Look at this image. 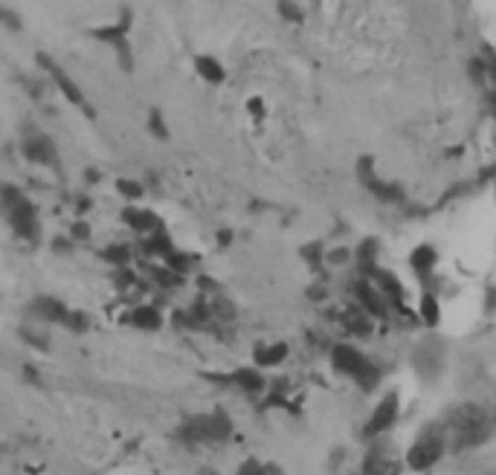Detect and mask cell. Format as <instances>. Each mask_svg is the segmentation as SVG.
<instances>
[{
    "label": "cell",
    "mask_w": 496,
    "mask_h": 475,
    "mask_svg": "<svg viewBox=\"0 0 496 475\" xmlns=\"http://www.w3.org/2000/svg\"><path fill=\"white\" fill-rule=\"evenodd\" d=\"M395 420H398V394H386V397L374 406V412H371V417H369V423H366L363 435H366V438H381L383 432L392 429Z\"/></svg>",
    "instance_id": "277c9868"
},
{
    "label": "cell",
    "mask_w": 496,
    "mask_h": 475,
    "mask_svg": "<svg viewBox=\"0 0 496 475\" xmlns=\"http://www.w3.org/2000/svg\"><path fill=\"white\" fill-rule=\"evenodd\" d=\"M195 67H198V73L201 79H206L209 84H221L224 82V67L212 58V56H198L195 58Z\"/></svg>",
    "instance_id": "4fadbf2b"
},
{
    "label": "cell",
    "mask_w": 496,
    "mask_h": 475,
    "mask_svg": "<svg viewBox=\"0 0 496 475\" xmlns=\"http://www.w3.org/2000/svg\"><path fill=\"white\" fill-rule=\"evenodd\" d=\"M151 131H154V136H165V125L160 122V113L157 110L151 113Z\"/></svg>",
    "instance_id": "cb8c5ba5"
},
{
    "label": "cell",
    "mask_w": 496,
    "mask_h": 475,
    "mask_svg": "<svg viewBox=\"0 0 496 475\" xmlns=\"http://www.w3.org/2000/svg\"><path fill=\"white\" fill-rule=\"evenodd\" d=\"M38 61L44 64V70H50V76L56 79V84L61 87V93H64V96L70 99V102H73V105H79V108H84V96H82V90L73 84V79H70L67 73H64V70L61 67H56L50 58H46V56H38Z\"/></svg>",
    "instance_id": "52a82bcc"
},
{
    "label": "cell",
    "mask_w": 496,
    "mask_h": 475,
    "mask_svg": "<svg viewBox=\"0 0 496 475\" xmlns=\"http://www.w3.org/2000/svg\"><path fill=\"white\" fill-rule=\"evenodd\" d=\"M374 258H377V241H363L357 249V261L363 267H374Z\"/></svg>",
    "instance_id": "d6986e66"
},
{
    "label": "cell",
    "mask_w": 496,
    "mask_h": 475,
    "mask_svg": "<svg viewBox=\"0 0 496 475\" xmlns=\"http://www.w3.org/2000/svg\"><path fill=\"white\" fill-rule=\"evenodd\" d=\"M331 365H334V371L351 377L354 383L366 391H371L377 386V379H381V371H377L366 356L348 342H340V345L331 348Z\"/></svg>",
    "instance_id": "6da1fadb"
},
{
    "label": "cell",
    "mask_w": 496,
    "mask_h": 475,
    "mask_svg": "<svg viewBox=\"0 0 496 475\" xmlns=\"http://www.w3.org/2000/svg\"><path fill=\"white\" fill-rule=\"evenodd\" d=\"M363 475H398V464L392 458H383V455H369V461L363 467Z\"/></svg>",
    "instance_id": "2e32d148"
},
{
    "label": "cell",
    "mask_w": 496,
    "mask_h": 475,
    "mask_svg": "<svg viewBox=\"0 0 496 475\" xmlns=\"http://www.w3.org/2000/svg\"><path fill=\"white\" fill-rule=\"evenodd\" d=\"M444 455V435L441 432H424L412 446H409V453H407V464L409 469H430L433 464H438V458Z\"/></svg>",
    "instance_id": "3957f363"
},
{
    "label": "cell",
    "mask_w": 496,
    "mask_h": 475,
    "mask_svg": "<svg viewBox=\"0 0 496 475\" xmlns=\"http://www.w3.org/2000/svg\"><path fill=\"white\" fill-rule=\"evenodd\" d=\"M9 218H12V226L20 238H35L38 235V221H35V209L30 200L18 203L15 209H9Z\"/></svg>",
    "instance_id": "8992f818"
},
{
    "label": "cell",
    "mask_w": 496,
    "mask_h": 475,
    "mask_svg": "<svg viewBox=\"0 0 496 475\" xmlns=\"http://www.w3.org/2000/svg\"><path fill=\"white\" fill-rule=\"evenodd\" d=\"M488 435V415L479 406H462L450 417V438L456 449H470Z\"/></svg>",
    "instance_id": "7a4b0ae2"
},
{
    "label": "cell",
    "mask_w": 496,
    "mask_h": 475,
    "mask_svg": "<svg viewBox=\"0 0 496 475\" xmlns=\"http://www.w3.org/2000/svg\"><path fill=\"white\" fill-rule=\"evenodd\" d=\"M354 296H357L360 307L371 316V319H386L389 316V304H386V296L381 293V287H374L371 281L360 278L354 284Z\"/></svg>",
    "instance_id": "5b68a950"
},
{
    "label": "cell",
    "mask_w": 496,
    "mask_h": 475,
    "mask_svg": "<svg viewBox=\"0 0 496 475\" xmlns=\"http://www.w3.org/2000/svg\"><path fill=\"white\" fill-rule=\"evenodd\" d=\"M435 249L433 247H418L412 255H409V264H412V270L418 273V275H427V273H433V267H435Z\"/></svg>",
    "instance_id": "7c38bea8"
},
{
    "label": "cell",
    "mask_w": 496,
    "mask_h": 475,
    "mask_svg": "<svg viewBox=\"0 0 496 475\" xmlns=\"http://www.w3.org/2000/svg\"><path fill=\"white\" fill-rule=\"evenodd\" d=\"M116 188H120V195H125L128 200H139V197H143V186L134 183V180H116Z\"/></svg>",
    "instance_id": "44dd1931"
},
{
    "label": "cell",
    "mask_w": 496,
    "mask_h": 475,
    "mask_svg": "<svg viewBox=\"0 0 496 475\" xmlns=\"http://www.w3.org/2000/svg\"><path fill=\"white\" fill-rule=\"evenodd\" d=\"M235 475H270V472H267L265 464H258L255 458H247V461L239 467V472H235Z\"/></svg>",
    "instance_id": "7402d4cb"
},
{
    "label": "cell",
    "mask_w": 496,
    "mask_h": 475,
    "mask_svg": "<svg viewBox=\"0 0 496 475\" xmlns=\"http://www.w3.org/2000/svg\"><path fill=\"white\" fill-rule=\"evenodd\" d=\"M32 311H35V316L44 319V322H61V325H67V319H70V311H67V307H64L61 301H56L53 296H41V299H35Z\"/></svg>",
    "instance_id": "ba28073f"
},
{
    "label": "cell",
    "mask_w": 496,
    "mask_h": 475,
    "mask_svg": "<svg viewBox=\"0 0 496 475\" xmlns=\"http://www.w3.org/2000/svg\"><path fill=\"white\" fill-rule=\"evenodd\" d=\"M122 218L136 232H157V229H163L160 221H157V215H151V212H146V209H125Z\"/></svg>",
    "instance_id": "30bf717a"
},
{
    "label": "cell",
    "mask_w": 496,
    "mask_h": 475,
    "mask_svg": "<svg viewBox=\"0 0 496 475\" xmlns=\"http://www.w3.org/2000/svg\"><path fill=\"white\" fill-rule=\"evenodd\" d=\"M253 356H255V365H262V368H273V365H279V363H285V356H288V345H285V342L258 345Z\"/></svg>",
    "instance_id": "9c48e42d"
},
{
    "label": "cell",
    "mask_w": 496,
    "mask_h": 475,
    "mask_svg": "<svg viewBox=\"0 0 496 475\" xmlns=\"http://www.w3.org/2000/svg\"><path fill=\"white\" fill-rule=\"evenodd\" d=\"M232 383L239 386L241 391H247V394H258V391L265 389V377L258 374L255 368H239V371L232 374Z\"/></svg>",
    "instance_id": "8fae6325"
},
{
    "label": "cell",
    "mask_w": 496,
    "mask_h": 475,
    "mask_svg": "<svg viewBox=\"0 0 496 475\" xmlns=\"http://www.w3.org/2000/svg\"><path fill=\"white\" fill-rule=\"evenodd\" d=\"M418 311H421V319L427 322V325H438V319H441V307H438V299H435L433 293H424V296H421Z\"/></svg>",
    "instance_id": "ac0fdd59"
},
{
    "label": "cell",
    "mask_w": 496,
    "mask_h": 475,
    "mask_svg": "<svg viewBox=\"0 0 496 475\" xmlns=\"http://www.w3.org/2000/svg\"><path fill=\"white\" fill-rule=\"evenodd\" d=\"M23 154H27V160L32 162H53V148H50V142L46 139H30L27 145H23Z\"/></svg>",
    "instance_id": "9a60e30c"
},
{
    "label": "cell",
    "mask_w": 496,
    "mask_h": 475,
    "mask_svg": "<svg viewBox=\"0 0 496 475\" xmlns=\"http://www.w3.org/2000/svg\"><path fill=\"white\" fill-rule=\"evenodd\" d=\"M131 322H134L136 327H143V330H157V327L163 325V316H160L157 307L143 304V307H136V311L131 313Z\"/></svg>",
    "instance_id": "5bb4252c"
},
{
    "label": "cell",
    "mask_w": 496,
    "mask_h": 475,
    "mask_svg": "<svg viewBox=\"0 0 496 475\" xmlns=\"http://www.w3.org/2000/svg\"><path fill=\"white\" fill-rule=\"evenodd\" d=\"M73 235H76V238H87V226H84V223H76Z\"/></svg>",
    "instance_id": "d4e9b609"
},
{
    "label": "cell",
    "mask_w": 496,
    "mask_h": 475,
    "mask_svg": "<svg viewBox=\"0 0 496 475\" xmlns=\"http://www.w3.org/2000/svg\"><path fill=\"white\" fill-rule=\"evenodd\" d=\"M345 327L351 330V334H360V337H366L369 330H371V316L363 311V307H357V311L345 313Z\"/></svg>",
    "instance_id": "e0dca14e"
},
{
    "label": "cell",
    "mask_w": 496,
    "mask_h": 475,
    "mask_svg": "<svg viewBox=\"0 0 496 475\" xmlns=\"http://www.w3.org/2000/svg\"><path fill=\"white\" fill-rule=\"evenodd\" d=\"M348 258H351V252H348L345 247H337V249L325 252V264H334V267H340V264H345Z\"/></svg>",
    "instance_id": "603a6c76"
},
{
    "label": "cell",
    "mask_w": 496,
    "mask_h": 475,
    "mask_svg": "<svg viewBox=\"0 0 496 475\" xmlns=\"http://www.w3.org/2000/svg\"><path fill=\"white\" fill-rule=\"evenodd\" d=\"M102 258L105 261H110V264H128V258H131V252H128V247H108L105 252H102Z\"/></svg>",
    "instance_id": "ffe728a7"
}]
</instances>
